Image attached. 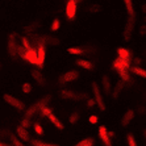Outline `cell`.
Listing matches in <instances>:
<instances>
[{"label": "cell", "mask_w": 146, "mask_h": 146, "mask_svg": "<svg viewBox=\"0 0 146 146\" xmlns=\"http://www.w3.org/2000/svg\"><path fill=\"white\" fill-rule=\"evenodd\" d=\"M59 98L61 99H68V100H84V99H87L88 96L86 95V94H78V92H75V91H71V90H61L59 91Z\"/></svg>", "instance_id": "1"}, {"label": "cell", "mask_w": 146, "mask_h": 146, "mask_svg": "<svg viewBox=\"0 0 146 146\" xmlns=\"http://www.w3.org/2000/svg\"><path fill=\"white\" fill-rule=\"evenodd\" d=\"M7 50L9 57L13 59V61H17L19 57H17V42H16V34L11 33L8 36V42H7Z\"/></svg>", "instance_id": "2"}, {"label": "cell", "mask_w": 146, "mask_h": 146, "mask_svg": "<svg viewBox=\"0 0 146 146\" xmlns=\"http://www.w3.org/2000/svg\"><path fill=\"white\" fill-rule=\"evenodd\" d=\"M3 99H4V102L7 103L8 106L11 107H13L15 109H17V111H25V104L21 100H19L17 98H15V96L9 95V94H4L3 95Z\"/></svg>", "instance_id": "3"}, {"label": "cell", "mask_w": 146, "mask_h": 146, "mask_svg": "<svg viewBox=\"0 0 146 146\" xmlns=\"http://www.w3.org/2000/svg\"><path fill=\"white\" fill-rule=\"evenodd\" d=\"M92 92H94V100H95V104L99 107V109L104 112L106 111V103H104V99L100 90H99L98 83H92Z\"/></svg>", "instance_id": "4"}, {"label": "cell", "mask_w": 146, "mask_h": 146, "mask_svg": "<svg viewBox=\"0 0 146 146\" xmlns=\"http://www.w3.org/2000/svg\"><path fill=\"white\" fill-rule=\"evenodd\" d=\"M78 78H79V71H76V70H70V71L65 72L63 75H61V76L58 78V83H59V86H65L66 83L74 82Z\"/></svg>", "instance_id": "5"}, {"label": "cell", "mask_w": 146, "mask_h": 146, "mask_svg": "<svg viewBox=\"0 0 146 146\" xmlns=\"http://www.w3.org/2000/svg\"><path fill=\"white\" fill-rule=\"evenodd\" d=\"M36 51H37V65L36 66H37L38 68H42L44 67L45 57H46V49H45V45L41 44V42H38Z\"/></svg>", "instance_id": "6"}, {"label": "cell", "mask_w": 146, "mask_h": 146, "mask_svg": "<svg viewBox=\"0 0 146 146\" xmlns=\"http://www.w3.org/2000/svg\"><path fill=\"white\" fill-rule=\"evenodd\" d=\"M65 15L68 20H74L76 15V1L75 0H67L65 8Z\"/></svg>", "instance_id": "7"}, {"label": "cell", "mask_w": 146, "mask_h": 146, "mask_svg": "<svg viewBox=\"0 0 146 146\" xmlns=\"http://www.w3.org/2000/svg\"><path fill=\"white\" fill-rule=\"evenodd\" d=\"M112 67L115 68L116 71H121V70H129L130 67V61L122 59V58H116L115 61L112 62Z\"/></svg>", "instance_id": "8"}, {"label": "cell", "mask_w": 146, "mask_h": 146, "mask_svg": "<svg viewBox=\"0 0 146 146\" xmlns=\"http://www.w3.org/2000/svg\"><path fill=\"white\" fill-rule=\"evenodd\" d=\"M134 24H136V19H129L128 17V23H126L125 28H124V40L125 41H129L132 38V34H133V29H134Z\"/></svg>", "instance_id": "9"}, {"label": "cell", "mask_w": 146, "mask_h": 146, "mask_svg": "<svg viewBox=\"0 0 146 146\" xmlns=\"http://www.w3.org/2000/svg\"><path fill=\"white\" fill-rule=\"evenodd\" d=\"M99 138L102 139V142L104 143L106 146H112V142H111V138H109L108 136V129H107V126L102 125V126H99Z\"/></svg>", "instance_id": "10"}, {"label": "cell", "mask_w": 146, "mask_h": 146, "mask_svg": "<svg viewBox=\"0 0 146 146\" xmlns=\"http://www.w3.org/2000/svg\"><path fill=\"white\" fill-rule=\"evenodd\" d=\"M25 61L32 63V65H37V51H36V49H25Z\"/></svg>", "instance_id": "11"}, {"label": "cell", "mask_w": 146, "mask_h": 146, "mask_svg": "<svg viewBox=\"0 0 146 146\" xmlns=\"http://www.w3.org/2000/svg\"><path fill=\"white\" fill-rule=\"evenodd\" d=\"M134 116H136V112L133 111V109H128L125 113H124V116L121 117V121H120V124H121L122 126H126L129 125L130 121H132L133 119H134Z\"/></svg>", "instance_id": "12"}, {"label": "cell", "mask_w": 146, "mask_h": 146, "mask_svg": "<svg viewBox=\"0 0 146 146\" xmlns=\"http://www.w3.org/2000/svg\"><path fill=\"white\" fill-rule=\"evenodd\" d=\"M16 136L19 137L21 141H25V142H27V141H31V134H29L28 129L23 128L21 125H19L16 128Z\"/></svg>", "instance_id": "13"}, {"label": "cell", "mask_w": 146, "mask_h": 146, "mask_svg": "<svg viewBox=\"0 0 146 146\" xmlns=\"http://www.w3.org/2000/svg\"><path fill=\"white\" fill-rule=\"evenodd\" d=\"M32 78L37 82V84L41 86V87L46 86V79H45V76L41 74V71H38V70H33V71H32Z\"/></svg>", "instance_id": "14"}, {"label": "cell", "mask_w": 146, "mask_h": 146, "mask_svg": "<svg viewBox=\"0 0 146 146\" xmlns=\"http://www.w3.org/2000/svg\"><path fill=\"white\" fill-rule=\"evenodd\" d=\"M124 5L128 12V17L129 19H136V11H134V5H133V0H122Z\"/></svg>", "instance_id": "15"}, {"label": "cell", "mask_w": 146, "mask_h": 146, "mask_svg": "<svg viewBox=\"0 0 146 146\" xmlns=\"http://www.w3.org/2000/svg\"><path fill=\"white\" fill-rule=\"evenodd\" d=\"M48 119L50 120L51 124H53V125H54L58 130H63V129H65V125H63V122H62L61 120L58 119V117L54 115V113H50V115L48 116Z\"/></svg>", "instance_id": "16"}, {"label": "cell", "mask_w": 146, "mask_h": 146, "mask_svg": "<svg viewBox=\"0 0 146 146\" xmlns=\"http://www.w3.org/2000/svg\"><path fill=\"white\" fill-rule=\"evenodd\" d=\"M102 83H103V90H104V92H106V95L109 96V94H111V91H112V86H111V79H109L108 75H103Z\"/></svg>", "instance_id": "17"}, {"label": "cell", "mask_w": 146, "mask_h": 146, "mask_svg": "<svg viewBox=\"0 0 146 146\" xmlns=\"http://www.w3.org/2000/svg\"><path fill=\"white\" fill-rule=\"evenodd\" d=\"M117 57L122 58V59H126V61H130L132 59V53L125 48H119L117 49Z\"/></svg>", "instance_id": "18"}, {"label": "cell", "mask_w": 146, "mask_h": 146, "mask_svg": "<svg viewBox=\"0 0 146 146\" xmlns=\"http://www.w3.org/2000/svg\"><path fill=\"white\" fill-rule=\"evenodd\" d=\"M75 63H76L79 67L84 68V70H94V67H95L92 62L86 61V59H76V61H75Z\"/></svg>", "instance_id": "19"}, {"label": "cell", "mask_w": 146, "mask_h": 146, "mask_svg": "<svg viewBox=\"0 0 146 146\" xmlns=\"http://www.w3.org/2000/svg\"><path fill=\"white\" fill-rule=\"evenodd\" d=\"M129 71L132 72V74L137 75V76H141V78H143V79L146 78V71L143 70V68L139 67V66H130Z\"/></svg>", "instance_id": "20"}, {"label": "cell", "mask_w": 146, "mask_h": 146, "mask_svg": "<svg viewBox=\"0 0 146 146\" xmlns=\"http://www.w3.org/2000/svg\"><path fill=\"white\" fill-rule=\"evenodd\" d=\"M67 53H70L71 55H84V54H88L86 49H83V48H76V46L68 48V49H67Z\"/></svg>", "instance_id": "21"}, {"label": "cell", "mask_w": 146, "mask_h": 146, "mask_svg": "<svg viewBox=\"0 0 146 146\" xmlns=\"http://www.w3.org/2000/svg\"><path fill=\"white\" fill-rule=\"evenodd\" d=\"M50 100H51V96L50 95H46V96H44V98H41L38 102L34 103V106L37 107V109H40V108H42L44 106H49Z\"/></svg>", "instance_id": "22"}, {"label": "cell", "mask_w": 146, "mask_h": 146, "mask_svg": "<svg viewBox=\"0 0 146 146\" xmlns=\"http://www.w3.org/2000/svg\"><path fill=\"white\" fill-rule=\"evenodd\" d=\"M120 75V80L124 82V83H132V78H130L129 70H121V71H117Z\"/></svg>", "instance_id": "23"}, {"label": "cell", "mask_w": 146, "mask_h": 146, "mask_svg": "<svg viewBox=\"0 0 146 146\" xmlns=\"http://www.w3.org/2000/svg\"><path fill=\"white\" fill-rule=\"evenodd\" d=\"M37 112H38L37 107L33 104V106H31L29 108H25V116H24V117H27V119H32V117H33V116L36 115Z\"/></svg>", "instance_id": "24"}, {"label": "cell", "mask_w": 146, "mask_h": 146, "mask_svg": "<svg viewBox=\"0 0 146 146\" xmlns=\"http://www.w3.org/2000/svg\"><path fill=\"white\" fill-rule=\"evenodd\" d=\"M38 112H40V116H41V117H48L50 113H53V109H51L49 106H44L42 108L38 109Z\"/></svg>", "instance_id": "25"}, {"label": "cell", "mask_w": 146, "mask_h": 146, "mask_svg": "<svg viewBox=\"0 0 146 146\" xmlns=\"http://www.w3.org/2000/svg\"><path fill=\"white\" fill-rule=\"evenodd\" d=\"M94 143H95V141H94V138H84L82 139V141H79L78 143L75 146H94Z\"/></svg>", "instance_id": "26"}, {"label": "cell", "mask_w": 146, "mask_h": 146, "mask_svg": "<svg viewBox=\"0 0 146 146\" xmlns=\"http://www.w3.org/2000/svg\"><path fill=\"white\" fill-rule=\"evenodd\" d=\"M32 146H61V145L44 142V141H40V139H32Z\"/></svg>", "instance_id": "27"}, {"label": "cell", "mask_w": 146, "mask_h": 146, "mask_svg": "<svg viewBox=\"0 0 146 146\" xmlns=\"http://www.w3.org/2000/svg\"><path fill=\"white\" fill-rule=\"evenodd\" d=\"M9 138H11V142H12V146H25L24 142L17 136H15V134H11Z\"/></svg>", "instance_id": "28"}, {"label": "cell", "mask_w": 146, "mask_h": 146, "mask_svg": "<svg viewBox=\"0 0 146 146\" xmlns=\"http://www.w3.org/2000/svg\"><path fill=\"white\" fill-rule=\"evenodd\" d=\"M79 119H80V116H79V112H76V111H75V112H72L71 115L68 116V122L74 125V124H76V122L79 121Z\"/></svg>", "instance_id": "29"}, {"label": "cell", "mask_w": 146, "mask_h": 146, "mask_svg": "<svg viewBox=\"0 0 146 146\" xmlns=\"http://www.w3.org/2000/svg\"><path fill=\"white\" fill-rule=\"evenodd\" d=\"M33 129H34V132H36V134H38V136H42V134H44V128H42V125H41L38 121H36L33 124Z\"/></svg>", "instance_id": "30"}, {"label": "cell", "mask_w": 146, "mask_h": 146, "mask_svg": "<svg viewBox=\"0 0 146 146\" xmlns=\"http://www.w3.org/2000/svg\"><path fill=\"white\" fill-rule=\"evenodd\" d=\"M59 28H61V20H59V19H54L53 23H51V27H50L51 32H58Z\"/></svg>", "instance_id": "31"}, {"label": "cell", "mask_w": 146, "mask_h": 146, "mask_svg": "<svg viewBox=\"0 0 146 146\" xmlns=\"http://www.w3.org/2000/svg\"><path fill=\"white\" fill-rule=\"evenodd\" d=\"M126 142H128V146H137L136 137L133 136L132 133H129V134L126 136Z\"/></svg>", "instance_id": "32"}, {"label": "cell", "mask_w": 146, "mask_h": 146, "mask_svg": "<svg viewBox=\"0 0 146 146\" xmlns=\"http://www.w3.org/2000/svg\"><path fill=\"white\" fill-rule=\"evenodd\" d=\"M124 88V82H121L120 80L117 84H116V88H115V91H113V98H117L119 96V92H121V90Z\"/></svg>", "instance_id": "33"}, {"label": "cell", "mask_w": 146, "mask_h": 146, "mask_svg": "<svg viewBox=\"0 0 146 146\" xmlns=\"http://www.w3.org/2000/svg\"><path fill=\"white\" fill-rule=\"evenodd\" d=\"M21 90H23L24 94H31L32 92V84L29 83V82H25L24 84L21 86Z\"/></svg>", "instance_id": "34"}, {"label": "cell", "mask_w": 146, "mask_h": 146, "mask_svg": "<svg viewBox=\"0 0 146 146\" xmlns=\"http://www.w3.org/2000/svg\"><path fill=\"white\" fill-rule=\"evenodd\" d=\"M21 46H23L24 49H31L32 44H31V41L28 40L27 37H21Z\"/></svg>", "instance_id": "35"}, {"label": "cell", "mask_w": 146, "mask_h": 146, "mask_svg": "<svg viewBox=\"0 0 146 146\" xmlns=\"http://www.w3.org/2000/svg\"><path fill=\"white\" fill-rule=\"evenodd\" d=\"M31 125H32V119L23 117V120H21V126H23V128H25V129H28Z\"/></svg>", "instance_id": "36"}, {"label": "cell", "mask_w": 146, "mask_h": 146, "mask_svg": "<svg viewBox=\"0 0 146 146\" xmlns=\"http://www.w3.org/2000/svg\"><path fill=\"white\" fill-rule=\"evenodd\" d=\"M88 11L91 13H96V12H100V11H102V7H100L99 4H92V5H90Z\"/></svg>", "instance_id": "37"}, {"label": "cell", "mask_w": 146, "mask_h": 146, "mask_svg": "<svg viewBox=\"0 0 146 146\" xmlns=\"http://www.w3.org/2000/svg\"><path fill=\"white\" fill-rule=\"evenodd\" d=\"M86 100H87V102H86V106H87V108H88V109H92L94 107L96 106V104H95V100H94V99L87 98Z\"/></svg>", "instance_id": "38"}, {"label": "cell", "mask_w": 146, "mask_h": 146, "mask_svg": "<svg viewBox=\"0 0 146 146\" xmlns=\"http://www.w3.org/2000/svg\"><path fill=\"white\" fill-rule=\"evenodd\" d=\"M88 121L91 122V124H98V121H99V116H96V115H91L88 117Z\"/></svg>", "instance_id": "39"}, {"label": "cell", "mask_w": 146, "mask_h": 146, "mask_svg": "<svg viewBox=\"0 0 146 146\" xmlns=\"http://www.w3.org/2000/svg\"><path fill=\"white\" fill-rule=\"evenodd\" d=\"M138 33H139V36H145L146 34V27H145V24H142L141 27H139V29H138Z\"/></svg>", "instance_id": "40"}, {"label": "cell", "mask_w": 146, "mask_h": 146, "mask_svg": "<svg viewBox=\"0 0 146 146\" xmlns=\"http://www.w3.org/2000/svg\"><path fill=\"white\" fill-rule=\"evenodd\" d=\"M38 25H40V24H38V23H37V24H36V23H33V24H32L31 27H27V28H25V31L31 32V31H33L34 28H38Z\"/></svg>", "instance_id": "41"}, {"label": "cell", "mask_w": 146, "mask_h": 146, "mask_svg": "<svg viewBox=\"0 0 146 146\" xmlns=\"http://www.w3.org/2000/svg\"><path fill=\"white\" fill-rule=\"evenodd\" d=\"M141 62H142V59H141V58H138V57H136V58H134V61H133V63H134V66H138Z\"/></svg>", "instance_id": "42"}, {"label": "cell", "mask_w": 146, "mask_h": 146, "mask_svg": "<svg viewBox=\"0 0 146 146\" xmlns=\"http://www.w3.org/2000/svg\"><path fill=\"white\" fill-rule=\"evenodd\" d=\"M138 112L142 113V115H145V107H139V108H138Z\"/></svg>", "instance_id": "43"}, {"label": "cell", "mask_w": 146, "mask_h": 146, "mask_svg": "<svg viewBox=\"0 0 146 146\" xmlns=\"http://www.w3.org/2000/svg\"><path fill=\"white\" fill-rule=\"evenodd\" d=\"M108 136H109V138H113V137H115V132H112V130H108Z\"/></svg>", "instance_id": "44"}, {"label": "cell", "mask_w": 146, "mask_h": 146, "mask_svg": "<svg viewBox=\"0 0 146 146\" xmlns=\"http://www.w3.org/2000/svg\"><path fill=\"white\" fill-rule=\"evenodd\" d=\"M142 13H146V4H142Z\"/></svg>", "instance_id": "45"}, {"label": "cell", "mask_w": 146, "mask_h": 146, "mask_svg": "<svg viewBox=\"0 0 146 146\" xmlns=\"http://www.w3.org/2000/svg\"><path fill=\"white\" fill-rule=\"evenodd\" d=\"M0 146H12V145H8V143H4V142H0Z\"/></svg>", "instance_id": "46"}, {"label": "cell", "mask_w": 146, "mask_h": 146, "mask_svg": "<svg viewBox=\"0 0 146 146\" xmlns=\"http://www.w3.org/2000/svg\"><path fill=\"white\" fill-rule=\"evenodd\" d=\"M1 67H3V65H1V63H0V70H1Z\"/></svg>", "instance_id": "47"}, {"label": "cell", "mask_w": 146, "mask_h": 146, "mask_svg": "<svg viewBox=\"0 0 146 146\" xmlns=\"http://www.w3.org/2000/svg\"><path fill=\"white\" fill-rule=\"evenodd\" d=\"M75 1H76V0H75Z\"/></svg>", "instance_id": "48"}]
</instances>
